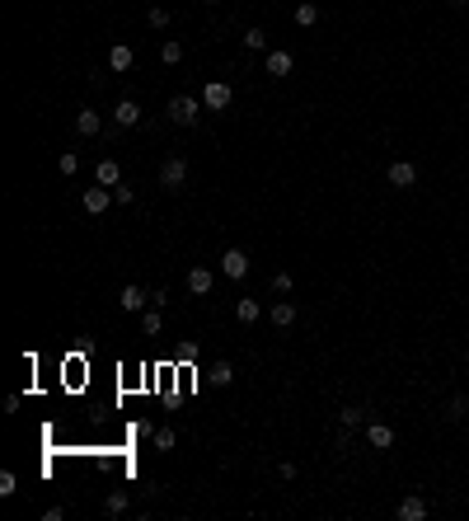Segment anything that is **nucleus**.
Wrapping results in <instances>:
<instances>
[{"label": "nucleus", "instance_id": "1", "mask_svg": "<svg viewBox=\"0 0 469 521\" xmlns=\"http://www.w3.org/2000/svg\"><path fill=\"white\" fill-rule=\"evenodd\" d=\"M183 183H188V160H183V155H169L165 165H160V188L179 193Z\"/></svg>", "mask_w": 469, "mask_h": 521}, {"label": "nucleus", "instance_id": "2", "mask_svg": "<svg viewBox=\"0 0 469 521\" xmlns=\"http://www.w3.org/2000/svg\"><path fill=\"white\" fill-rule=\"evenodd\" d=\"M230 99H234V90L225 85V80L202 85V108H207V113H225V108H230Z\"/></svg>", "mask_w": 469, "mask_h": 521}, {"label": "nucleus", "instance_id": "3", "mask_svg": "<svg viewBox=\"0 0 469 521\" xmlns=\"http://www.w3.org/2000/svg\"><path fill=\"white\" fill-rule=\"evenodd\" d=\"M197 113H202V94L192 99V94H179V99H169V118L179 127H192L197 123Z\"/></svg>", "mask_w": 469, "mask_h": 521}, {"label": "nucleus", "instance_id": "4", "mask_svg": "<svg viewBox=\"0 0 469 521\" xmlns=\"http://www.w3.org/2000/svg\"><path fill=\"white\" fill-rule=\"evenodd\" d=\"M118 306H123L127 315H141V310L150 306V292H145V287H136V282H127L123 292H118Z\"/></svg>", "mask_w": 469, "mask_h": 521}, {"label": "nucleus", "instance_id": "5", "mask_svg": "<svg viewBox=\"0 0 469 521\" xmlns=\"http://www.w3.org/2000/svg\"><path fill=\"white\" fill-rule=\"evenodd\" d=\"M221 272L230 277V282H244L249 277V254L244 249H225L221 254Z\"/></svg>", "mask_w": 469, "mask_h": 521}, {"label": "nucleus", "instance_id": "6", "mask_svg": "<svg viewBox=\"0 0 469 521\" xmlns=\"http://www.w3.org/2000/svg\"><path fill=\"white\" fill-rule=\"evenodd\" d=\"M385 179H390V188H413L418 183V165L413 160H394L390 170H385Z\"/></svg>", "mask_w": 469, "mask_h": 521}, {"label": "nucleus", "instance_id": "7", "mask_svg": "<svg viewBox=\"0 0 469 521\" xmlns=\"http://www.w3.org/2000/svg\"><path fill=\"white\" fill-rule=\"evenodd\" d=\"M366 446L371 451H390L394 446V428L390 423H366Z\"/></svg>", "mask_w": 469, "mask_h": 521}, {"label": "nucleus", "instance_id": "8", "mask_svg": "<svg viewBox=\"0 0 469 521\" xmlns=\"http://www.w3.org/2000/svg\"><path fill=\"white\" fill-rule=\"evenodd\" d=\"M136 123H141V103H136V99H118V108H113V127H123V132H127V127H136Z\"/></svg>", "mask_w": 469, "mask_h": 521}, {"label": "nucleus", "instance_id": "9", "mask_svg": "<svg viewBox=\"0 0 469 521\" xmlns=\"http://www.w3.org/2000/svg\"><path fill=\"white\" fill-rule=\"evenodd\" d=\"M108 202H113V193L103 188V183L85 188V212H90V216H103V212H108Z\"/></svg>", "mask_w": 469, "mask_h": 521}, {"label": "nucleus", "instance_id": "10", "mask_svg": "<svg viewBox=\"0 0 469 521\" xmlns=\"http://www.w3.org/2000/svg\"><path fill=\"white\" fill-rule=\"evenodd\" d=\"M76 132L80 136H99L103 132V113H99V108H80V113H76Z\"/></svg>", "mask_w": 469, "mask_h": 521}, {"label": "nucleus", "instance_id": "11", "mask_svg": "<svg viewBox=\"0 0 469 521\" xmlns=\"http://www.w3.org/2000/svg\"><path fill=\"white\" fill-rule=\"evenodd\" d=\"M94 183L118 188V183H123V165H118V160H99V165H94Z\"/></svg>", "mask_w": 469, "mask_h": 521}, {"label": "nucleus", "instance_id": "12", "mask_svg": "<svg viewBox=\"0 0 469 521\" xmlns=\"http://www.w3.org/2000/svg\"><path fill=\"white\" fill-rule=\"evenodd\" d=\"M394 512H399V521H423L427 517V498H423V493H408Z\"/></svg>", "mask_w": 469, "mask_h": 521}, {"label": "nucleus", "instance_id": "13", "mask_svg": "<svg viewBox=\"0 0 469 521\" xmlns=\"http://www.w3.org/2000/svg\"><path fill=\"white\" fill-rule=\"evenodd\" d=\"M132 61H136V52L127 43H113L108 47V71H118V76H123V71H132Z\"/></svg>", "mask_w": 469, "mask_h": 521}, {"label": "nucleus", "instance_id": "14", "mask_svg": "<svg viewBox=\"0 0 469 521\" xmlns=\"http://www.w3.org/2000/svg\"><path fill=\"white\" fill-rule=\"evenodd\" d=\"M212 287H216V272H212V268H192V272H188V292H192V296H207Z\"/></svg>", "mask_w": 469, "mask_h": 521}, {"label": "nucleus", "instance_id": "15", "mask_svg": "<svg viewBox=\"0 0 469 521\" xmlns=\"http://www.w3.org/2000/svg\"><path fill=\"white\" fill-rule=\"evenodd\" d=\"M160 329H165L160 306H145V310H141V334H145V339H160Z\"/></svg>", "mask_w": 469, "mask_h": 521}, {"label": "nucleus", "instance_id": "16", "mask_svg": "<svg viewBox=\"0 0 469 521\" xmlns=\"http://www.w3.org/2000/svg\"><path fill=\"white\" fill-rule=\"evenodd\" d=\"M263 66H268V76H291V52L287 47H272Z\"/></svg>", "mask_w": 469, "mask_h": 521}, {"label": "nucleus", "instance_id": "17", "mask_svg": "<svg viewBox=\"0 0 469 521\" xmlns=\"http://www.w3.org/2000/svg\"><path fill=\"white\" fill-rule=\"evenodd\" d=\"M338 423H343V428H352V432H357V428H366V408H361V404H347V408H338Z\"/></svg>", "mask_w": 469, "mask_h": 521}, {"label": "nucleus", "instance_id": "18", "mask_svg": "<svg viewBox=\"0 0 469 521\" xmlns=\"http://www.w3.org/2000/svg\"><path fill=\"white\" fill-rule=\"evenodd\" d=\"M268 315H272V324H277V329H291V324H296V301H277Z\"/></svg>", "mask_w": 469, "mask_h": 521}, {"label": "nucleus", "instance_id": "19", "mask_svg": "<svg viewBox=\"0 0 469 521\" xmlns=\"http://www.w3.org/2000/svg\"><path fill=\"white\" fill-rule=\"evenodd\" d=\"M258 315H263V306H258L254 296H244V301H234V319H239V324H254Z\"/></svg>", "mask_w": 469, "mask_h": 521}, {"label": "nucleus", "instance_id": "20", "mask_svg": "<svg viewBox=\"0 0 469 521\" xmlns=\"http://www.w3.org/2000/svg\"><path fill=\"white\" fill-rule=\"evenodd\" d=\"M296 24H301V29H314V24H319V5L301 0V5H296Z\"/></svg>", "mask_w": 469, "mask_h": 521}, {"label": "nucleus", "instance_id": "21", "mask_svg": "<svg viewBox=\"0 0 469 521\" xmlns=\"http://www.w3.org/2000/svg\"><path fill=\"white\" fill-rule=\"evenodd\" d=\"M127 507H132V502H127V493H123V488H118V493H108V498H103V512H108V517H123Z\"/></svg>", "mask_w": 469, "mask_h": 521}, {"label": "nucleus", "instance_id": "22", "mask_svg": "<svg viewBox=\"0 0 469 521\" xmlns=\"http://www.w3.org/2000/svg\"><path fill=\"white\" fill-rule=\"evenodd\" d=\"M239 43H244L249 52H268V33H263V29H249V33L239 38Z\"/></svg>", "mask_w": 469, "mask_h": 521}, {"label": "nucleus", "instance_id": "23", "mask_svg": "<svg viewBox=\"0 0 469 521\" xmlns=\"http://www.w3.org/2000/svg\"><path fill=\"white\" fill-rule=\"evenodd\" d=\"M160 61H165V66H179L183 61V43H165L160 47Z\"/></svg>", "mask_w": 469, "mask_h": 521}, {"label": "nucleus", "instance_id": "24", "mask_svg": "<svg viewBox=\"0 0 469 521\" xmlns=\"http://www.w3.org/2000/svg\"><path fill=\"white\" fill-rule=\"evenodd\" d=\"M212 381H216V386H230V381H234V366L225 362V357H221V362L212 366Z\"/></svg>", "mask_w": 469, "mask_h": 521}, {"label": "nucleus", "instance_id": "25", "mask_svg": "<svg viewBox=\"0 0 469 521\" xmlns=\"http://www.w3.org/2000/svg\"><path fill=\"white\" fill-rule=\"evenodd\" d=\"M19 493V479H14V470H0V498H14Z\"/></svg>", "mask_w": 469, "mask_h": 521}, {"label": "nucleus", "instance_id": "26", "mask_svg": "<svg viewBox=\"0 0 469 521\" xmlns=\"http://www.w3.org/2000/svg\"><path fill=\"white\" fill-rule=\"evenodd\" d=\"M56 170L66 174V179H71V174H80V155H76V150H66V155L56 160Z\"/></svg>", "mask_w": 469, "mask_h": 521}, {"label": "nucleus", "instance_id": "27", "mask_svg": "<svg viewBox=\"0 0 469 521\" xmlns=\"http://www.w3.org/2000/svg\"><path fill=\"white\" fill-rule=\"evenodd\" d=\"M465 413H469V395H455L446 404V418H465Z\"/></svg>", "mask_w": 469, "mask_h": 521}, {"label": "nucleus", "instance_id": "28", "mask_svg": "<svg viewBox=\"0 0 469 521\" xmlns=\"http://www.w3.org/2000/svg\"><path fill=\"white\" fill-rule=\"evenodd\" d=\"M145 24H150V29H165V24H169V10H165V5H150Z\"/></svg>", "mask_w": 469, "mask_h": 521}, {"label": "nucleus", "instance_id": "29", "mask_svg": "<svg viewBox=\"0 0 469 521\" xmlns=\"http://www.w3.org/2000/svg\"><path fill=\"white\" fill-rule=\"evenodd\" d=\"M113 202L132 207V202H136V188H127V183H118V188H113Z\"/></svg>", "mask_w": 469, "mask_h": 521}, {"label": "nucleus", "instance_id": "30", "mask_svg": "<svg viewBox=\"0 0 469 521\" xmlns=\"http://www.w3.org/2000/svg\"><path fill=\"white\" fill-rule=\"evenodd\" d=\"M174 442H179V437H174V428H155V446H160V451H169Z\"/></svg>", "mask_w": 469, "mask_h": 521}, {"label": "nucleus", "instance_id": "31", "mask_svg": "<svg viewBox=\"0 0 469 521\" xmlns=\"http://www.w3.org/2000/svg\"><path fill=\"white\" fill-rule=\"evenodd\" d=\"M272 292H277V296L291 292V272H272Z\"/></svg>", "mask_w": 469, "mask_h": 521}, {"label": "nucleus", "instance_id": "32", "mask_svg": "<svg viewBox=\"0 0 469 521\" xmlns=\"http://www.w3.org/2000/svg\"><path fill=\"white\" fill-rule=\"evenodd\" d=\"M207 5H221V0H207Z\"/></svg>", "mask_w": 469, "mask_h": 521}]
</instances>
